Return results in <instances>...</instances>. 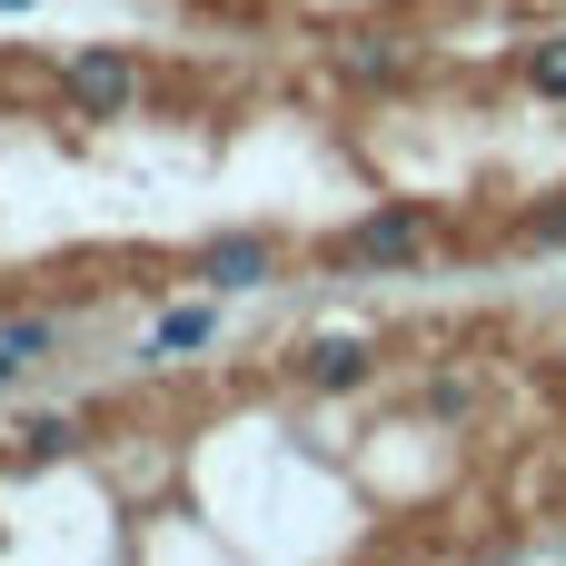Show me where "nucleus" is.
<instances>
[{
  "instance_id": "nucleus-4",
  "label": "nucleus",
  "mask_w": 566,
  "mask_h": 566,
  "mask_svg": "<svg viewBox=\"0 0 566 566\" xmlns=\"http://www.w3.org/2000/svg\"><path fill=\"white\" fill-rule=\"evenodd\" d=\"M368 368H378V348H368V338H318V348H298V388H318V398L368 388Z\"/></svg>"
},
{
  "instance_id": "nucleus-3",
  "label": "nucleus",
  "mask_w": 566,
  "mask_h": 566,
  "mask_svg": "<svg viewBox=\"0 0 566 566\" xmlns=\"http://www.w3.org/2000/svg\"><path fill=\"white\" fill-rule=\"evenodd\" d=\"M199 279H209L219 298H249V289L279 279V239H269V229H229V239L199 249Z\"/></svg>"
},
{
  "instance_id": "nucleus-7",
  "label": "nucleus",
  "mask_w": 566,
  "mask_h": 566,
  "mask_svg": "<svg viewBox=\"0 0 566 566\" xmlns=\"http://www.w3.org/2000/svg\"><path fill=\"white\" fill-rule=\"evenodd\" d=\"M527 90H537V99H566V30L527 50Z\"/></svg>"
},
{
  "instance_id": "nucleus-9",
  "label": "nucleus",
  "mask_w": 566,
  "mask_h": 566,
  "mask_svg": "<svg viewBox=\"0 0 566 566\" xmlns=\"http://www.w3.org/2000/svg\"><path fill=\"white\" fill-rule=\"evenodd\" d=\"M20 378H30V358H20V348H10V338H0V398H10V388H20Z\"/></svg>"
},
{
  "instance_id": "nucleus-1",
  "label": "nucleus",
  "mask_w": 566,
  "mask_h": 566,
  "mask_svg": "<svg viewBox=\"0 0 566 566\" xmlns=\"http://www.w3.org/2000/svg\"><path fill=\"white\" fill-rule=\"evenodd\" d=\"M60 99H70L80 119H119V109L139 99V60H129V50H70V60H60Z\"/></svg>"
},
{
  "instance_id": "nucleus-6",
  "label": "nucleus",
  "mask_w": 566,
  "mask_h": 566,
  "mask_svg": "<svg viewBox=\"0 0 566 566\" xmlns=\"http://www.w3.org/2000/svg\"><path fill=\"white\" fill-rule=\"evenodd\" d=\"M0 338H10V348L40 368V358H60V338H70V328H60L50 308H20V318H0Z\"/></svg>"
},
{
  "instance_id": "nucleus-5",
  "label": "nucleus",
  "mask_w": 566,
  "mask_h": 566,
  "mask_svg": "<svg viewBox=\"0 0 566 566\" xmlns=\"http://www.w3.org/2000/svg\"><path fill=\"white\" fill-rule=\"evenodd\" d=\"M199 348H219V289L159 308V328H149V358H199Z\"/></svg>"
},
{
  "instance_id": "nucleus-10",
  "label": "nucleus",
  "mask_w": 566,
  "mask_h": 566,
  "mask_svg": "<svg viewBox=\"0 0 566 566\" xmlns=\"http://www.w3.org/2000/svg\"><path fill=\"white\" fill-rule=\"evenodd\" d=\"M20 10H40V0H0V20H20Z\"/></svg>"
},
{
  "instance_id": "nucleus-8",
  "label": "nucleus",
  "mask_w": 566,
  "mask_h": 566,
  "mask_svg": "<svg viewBox=\"0 0 566 566\" xmlns=\"http://www.w3.org/2000/svg\"><path fill=\"white\" fill-rule=\"evenodd\" d=\"M527 249H566V209H547V219H527Z\"/></svg>"
},
{
  "instance_id": "nucleus-2",
  "label": "nucleus",
  "mask_w": 566,
  "mask_h": 566,
  "mask_svg": "<svg viewBox=\"0 0 566 566\" xmlns=\"http://www.w3.org/2000/svg\"><path fill=\"white\" fill-rule=\"evenodd\" d=\"M418 249H428V219L418 209H378V219H358L338 239V269H418Z\"/></svg>"
}]
</instances>
